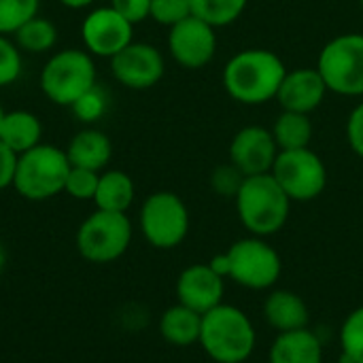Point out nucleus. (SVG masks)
<instances>
[{"label": "nucleus", "instance_id": "obj_1", "mask_svg": "<svg viewBox=\"0 0 363 363\" xmlns=\"http://www.w3.org/2000/svg\"><path fill=\"white\" fill-rule=\"evenodd\" d=\"M287 74L285 62L270 49H242L230 57L221 81L228 96L240 104L257 106L277 100Z\"/></svg>", "mask_w": 363, "mask_h": 363}, {"label": "nucleus", "instance_id": "obj_2", "mask_svg": "<svg viewBox=\"0 0 363 363\" xmlns=\"http://www.w3.org/2000/svg\"><path fill=\"white\" fill-rule=\"evenodd\" d=\"M198 345L215 363H245L255 351L257 332L245 311L219 304L202 315Z\"/></svg>", "mask_w": 363, "mask_h": 363}, {"label": "nucleus", "instance_id": "obj_3", "mask_svg": "<svg viewBox=\"0 0 363 363\" xmlns=\"http://www.w3.org/2000/svg\"><path fill=\"white\" fill-rule=\"evenodd\" d=\"M234 202L236 215L245 230H249L251 236L259 238L281 232L291 211L289 196L270 172L247 177Z\"/></svg>", "mask_w": 363, "mask_h": 363}, {"label": "nucleus", "instance_id": "obj_4", "mask_svg": "<svg viewBox=\"0 0 363 363\" xmlns=\"http://www.w3.org/2000/svg\"><path fill=\"white\" fill-rule=\"evenodd\" d=\"M96 62L83 49L55 51L38 74V85L45 98L57 106H72L87 89L96 85Z\"/></svg>", "mask_w": 363, "mask_h": 363}, {"label": "nucleus", "instance_id": "obj_5", "mask_svg": "<svg viewBox=\"0 0 363 363\" xmlns=\"http://www.w3.org/2000/svg\"><path fill=\"white\" fill-rule=\"evenodd\" d=\"M68 172L70 162L66 149L40 143L17 157L13 187L21 198L30 202H43L64 191Z\"/></svg>", "mask_w": 363, "mask_h": 363}, {"label": "nucleus", "instance_id": "obj_6", "mask_svg": "<svg viewBox=\"0 0 363 363\" xmlns=\"http://www.w3.org/2000/svg\"><path fill=\"white\" fill-rule=\"evenodd\" d=\"M132 221L128 213H91L77 230L74 245L83 259L91 264H111L125 255L132 242Z\"/></svg>", "mask_w": 363, "mask_h": 363}, {"label": "nucleus", "instance_id": "obj_7", "mask_svg": "<svg viewBox=\"0 0 363 363\" xmlns=\"http://www.w3.org/2000/svg\"><path fill=\"white\" fill-rule=\"evenodd\" d=\"M317 70L328 91L347 98H363V34L349 32L328 40L319 53Z\"/></svg>", "mask_w": 363, "mask_h": 363}, {"label": "nucleus", "instance_id": "obj_8", "mask_svg": "<svg viewBox=\"0 0 363 363\" xmlns=\"http://www.w3.org/2000/svg\"><path fill=\"white\" fill-rule=\"evenodd\" d=\"M138 225L151 247L170 251L179 247L189 234L187 204L172 191H155L143 202Z\"/></svg>", "mask_w": 363, "mask_h": 363}, {"label": "nucleus", "instance_id": "obj_9", "mask_svg": "<svg viewBox=\"0 0 363 363\" xmlns=\"http://www.w3.org/2000/svg\"><path fill=\"white\" fill-rule=\"evenodd\" d=\"M230 279L251 291H264L277 285L283 272L279 251L259 236L236 240L228 251Z\"/></svg>", "mask_w": 363, "mask_h": 363}, {"label": "nucleus", "instance_id": "obj_10", "mask_svg": "<svg viewBox=\"0 0 363 363\" xmlns=\"http://www.w3.org/2000/svg\"><path fill=\"white\" fill-rule=\"evenodd\" d=\"M270 174L291 202H311L328 187V168L311 147L279 151Z\"/></svg>", "mask_w": 363, "mask_h": 363}, {"label": "nucleus", "instance_id": "obj_11", "mask_svg": "<svg viewBox=\"0 0 363 363\" xmlns=\"http://www.w3.org/2000/svg\"><path fill=\"white\" fill-rule=\"evenodd\" d=\"M81 38L89 55L111 60L134 40V23L111 4L96 6L81 21Z\"/></svg>", "mask_w": 363, "mask_h": 363}, {"label": "nucleus", "instance_id": "obj_12", "mask_svg": "<svg viewBox=\"0 0 363 363\" xmlns=\"http://www.w3.org/2000/svg\"><path fill=\"white\" fill-rule=\"evenodd\" d=\"M111 72L119 85L143 91L162 81L166 72V60L155 45L132 40L125 49L111 57Z\"/></svg>", "mask_w": 363, "mask_h": 363}, {"label": "nucleus", "instance_id": "obj_13", "mask_svg": "<svg viewBox=\"0 0 363 363\" xmlns=\"http://www.w3.org/2000/svg\"><path fill=\"white\" fill-rule=\"evenodd\" d=\"M215 30L196 15L168 28V51L172 60L187 70H200L211 64L217 53Z\"/></svg>", "mask_w": 363, "mask_h": 363}, {"label": "nucleus", "instance_id": "obj_14", "mask_svg": "<svg viewBox=\"0 0 363 363\" xmlns=\"http://www.w3.org/2000/svg\"><path fill=\"white\" fill-rule=\"evenodd\" d=\"M279 155V145L268 128L247 125L238 130L230 143V162L245 174H266L272 170Z\"/></svg>", "mask_w": 363, "mask_h": 363}, {"label": "nucleus", "instance_id": "obj_15", "mask_svg": "<svg viewBox=\"0 0 363 363\" xmlns=\"http://www.w3.org/2000/svg\"><path fill=\"white\" fill-rule=\"evenodd\" d=\"M225 279L219 277L208 264H191L177 279L179 304L204 315L223 304Z\"/></svg>", "mask_w": 363, "mask_h": 363}, {"label": "nucleus", "instance_id": "obj_16", "mask_svg": "<svg viewBox=\"0 0 363 363\" xmlns=\"http://www.w3.org/2000/svg\"><path fill=\"white\" fill-rule=\"evenodd\" d=\"M328 96V85L321 77V72L315 68H296L287 70L281 89L277 94V100L283 111H294V113H304L311 115L315 113Z\"/></svg>", "mask_w": 363, "mask_h": 363}, {"label": "nucleus", "instance_id": "obj_17", "mask_svg": "<svg viewBox=\"0 0 363 363\" xmlns=\"http://www.w3.org/2000/svg\"><path fill=\"white\" fill-rule=\"evenodd\" d=\"M268 363H323V345L311 328L283 332L274 338Z\"/></svg>", "mask_w": 363, "mask_h": 363}, {"label": "nucleus", "instance_id": "obj_18", "mask_svg": "<svg viewBox=\"0 0 363 363\" xmlns=\"http://www.w3.org/2000/svg\"><path fill=\"white\" fill-rule=\"evenodd\" d=\"M264 317L272 330L283 334V332L308 328L311 311L302 300V296H298L296 291L277 289L264 302Z\"/></svg>", "mask_w": 363, "mask_h": 363}, {"label": "nucleus", "instance_id": "obj_19", "mask_svg": "<svg viewBox=\"0 0 363 363\" xmlns=\"http://www.w3.org/2000/svg\"><path fill=\"white\" fill-rule=\"evenodd\" d=\"M66 155L70 166L100 172L108 166L113 157V143L102 130L85 128L72 136V140L66 147Z\"/></svg>", "mask_w": 363, "mask_h": 363}, {"label": "nucleus", "instance_id": "obj_20", "mask_svg": "<svg viewBox=\"0 0 363 363\" xmlns=\"http://www.w3.org/2000/svg\"><path fill=\"white\" fill-rule=\"evenodd\" d=\"M43 138V123L32 111H9L4 113L2 125H0V143L6 145L17 155L34 149L40 145Z\"/></svg>", "mask_w": 363, "mask_h": 363}, {"label": "nucleus", "instance_id": "obj_21", "mask_svg": "<svg viewBox=\"0 0 363 363\" xmlns=\"http://www.w3.org/2000/svg\"><path fill=\"white\" fill-rule=\"evenodd\" d=\"M200 330H202V315L179 302L166 308L164 315L160 317V334L172 347L185 349L198 345Z\"/></svg>", "mask_w": 363, "mask_h": 363}, {"label": "nucleus", "instance_id": "obj_22", "mask_svg": "<svg viewBox=\"0 0 363 363\" xmlns=\"http://www.w3.org/2000/svg\"><path fill=\"white\" fill-rule=\"evenodd\" d=\"M136 187L128 172L123 170H104L98 179V189L94 196V204L100 211L111 213H128L134 204Z\"/></svg>", "mask_w": 363, "mask_h": 363}, {"label": "nucleus", "instance_id": "obj_23", "mask_svg": "<svg viewBox=\"0 0 363 363\" xmlns=\"http://www.w3.org/2000/svg\"><path fill=\"white\" fill-rule=\"evenodd\" d=\"M270 132H272V136H274V140L279 145V151H294V149L311 147L315 128H313L311 115L283 111L277 117Z\"/></svg>", "mask_w": 363, "mask_h": 363}, {"label": "nucleus", "instance_id": "obj_24", "mask_svg": "<svg viewBox=\"0 0 363 363\" xmlns=\"http://www.w3.org/2000/svg\"><path fill=\"white\" fill-rule=\"evenodd\" d=\"M13 40H15V45L21 51L40 55V53H47V51H51L55 47V43H57V28L47 17L36 15V17L28 19L13 34Z\"/></svg>", "mask_w": 363, "mask_h": 363}, {"label": "nucleus", "instance_id": "obj_25", "mask_svg": "<svg viewBox=\"0 0 363 363\" xmlns=\"http://www.w3.org/2000/svg\"><path fill=\"white\" fill-rule=\"evenodd\" d=\"M249 0H191V13L213 28H223L240 19Z\"/></svg>", "mask_w": 363, "mask_h": 363}, {"label": "nucleus", "instance_id": "obj_26", "mask_svg": "<svg viewBox=\"0 0 363 363\" xmlns=\"http://www.w3.org/2000/svg\"><path fill=\"white\" fill-rule=\"evenodd\" d=\"M40 0H0V34H15L28 19L36 17Z\"/></svg>", "mask_w": 363, "mask_h": 363}, {"label": "nucleus", "instance_id": "obj_27", "mask_svg": "<svg viewBox=\"0 0 363 363\" xmlns=\"http://www.w3.org/2000/svg\"><path fill=\"white\" fill-rule=\"evenodd\" d=\"M340 349L351 362L363 363V306L347 315L340 328Z\"/></svg>", "mask_w": 363, "mask_h": 363}, {"label": "nucleus", "instance_id": "obj_28", "mask_svg": "<svg viewBox=\"0 0 363 363\" xmlns=\"http://www.w3.org/2000/svg\"><path fill=\"white\" fill-rule=\"evenodd\" d=\"M106 108H108V96H106V91H104L98 83H96L91 89H87V91L70 106L72 115H74L79 121H83V123H96L98 119L104 117Z\"/></svg>", "mask_w": 363, "mask_h": 363}, {"label": "nucleus", "instance_id": "obj_29", "mask_svg": "<svg viewBox=\"0 0 363 363\" xmlns=\"http://www.w3.org/2000/svg\"><path fill=\"white\" fill-rule=\"evenodd\" d=\"M23 70L21 49L6 34H0V87L13 85Z\"/></svg>", "mask_w": 363, "mask_h": 363}, {"label": "nucleus", "instance_id": "obj_30", "mask_svg": "<svg viewBox=\"0 0 363 363\" xmlns=\"http://www.w3.org/2000/svg\"><path fill=\"white\" fill-rule=\"evenodd\" d=\"M98 179H100V172L70 166V172L66 177L64 191L70 198H74V200H81V202L91 200L94 202V196H96V189H98Z\"/></svg>", "mask_w": 363, "mask_h": 363}, {"label": "nucleus", "instance_id": "obj_31", "mask_svg": "<svg viewBox=\"0 0 363 363\" xmlns=\"http://www.w3.org/2000/svg\"><path fill=\"white\" fill-rule=\"evenodd\" d=\"M191 13V0H151V19L160 26L172 28L187 19Z\"/></svg>", "mask_w": 363, "mask_h": 363}, {"label": "nucleus", "instance_id": "obj_32", "mask_svg": "<svg viewBox=\"0 0 363 363\" xmlns=\"http://www.w3.org/2000/svg\"><path fill=\"white\" fill-rule=\"evenodd\" d=\"M245 174L232 164H221L213 170L211 174V187L217 196H223V198H236V194L240 191L242 183H245Z\"/></svg>", "mask_w": 363, "mask_h": 363}, {"label": "nucleus", "instance_id": "obj_33", "mask_svg": "<svg viewBox=\"0 0 363 363\" xmlns=\"http://www.w3.org/2000/svg\"><path fill=\"white\" fill-rule=\"evenodd\" d=\"M111 6L134 26L151 15V0H111Z\"/></svg>", "mask_w": 363, "mask_h": 363}, {"label": "nucleus", "instance_id": "obj_34", "mask_svg": "<svg viewBox=\"0 0 363 363\" xmlns=\"http://www.w3.org/2000/svg\"><path fill=\"white\" fill-rule=\"evenodd\" d=\"M347 143L351 151L363 160V100L351 111L347 119Z\"/></svg>", "mask_w": 363, "mask_h": 363}, {"label": "nucleus", "instance_id": "obj_35", "mask_svg": "<svg viewBox=\"0 0 363 363\" xmlns=\"http://www.w3.org/2000/svg\"><path fill=\"white\" fill-rule=\"evenodd\" d=\"M17 153L11 151L6 145L0 143V191L13 187L15 181V170H17Z\"/></svg>", "mask_w": 363, "mask_h": 363}, {"label": "nucleus", "instance_id": "obj_36", "mask_svg": "<svg viewBox=\"0 0 363 363\" xmlns=\"http://www.w3.org/2000/svg\"><path fill=\"white\" fill-rule=\"evenodd\" d=\"M208 266H211L219 277L230 279V259H228V253H219V255H215V257L208 262Z\"/></svg>", "mask_w": 363, "mask_h": 363}, {"label": "nucleus", "instance_id": "obj_37", "mask_svg": "<svg viewBox=\"0 0 363 363\" xmlns=\"http://www.w3.org/2000/svg\"><path fill=\"white\" fill-rule=\"evenodd\" d=\"M62 6H66V9H72V11H81V9H87V6H91L96 0H57Z\"/></svg>", "mask_w": 363, "mask_h": 363}, {"label": "nucleus", "instance_id": "obj_38", "mask_svg": "<svg viewBox=\"0 0 363 363\" xmlns=\"http://www.w3.org/2000/svg\"><path fill=\"white\" fill-rule=\"evenodd\" d=\"M4 266H6V251H4V247H2V242H0V274H2V270H4Z\"/></svg>", "mask_w": 363, "mask_h": 363}, {"label": "nucleus", "instance_id": "obj_39", "mask_svg": "<svg viewBox=\"0 0 363 363\" xmlns=\"http://www.w3.org/2000/svg\"><path fill=\"white\" fill-rule=\"evenodd\" d=\"M336 363H355V362H351L349 357H345V355H340V359H338V362H336Z\"/></svg>", "mask_w": 363, "mask_h": 363}, {"label": "nucleus", "instance_id": "obj_40", "mask_svg": "<svg viewBox=\"0 0 363 363\" xmlns=\"http://www.w3.org/2000/svg\"><path fill=\"white\" fill-rule=\"evenodd\" d=\"M4 113H6V111H4V108L0 106V125H2V119H4Z\"/></svg>", "mask_w": 363, "mask_h": 363}, {"label": "nucleus", "instance_id": "obj_41", "mask_svg": "<svg viewBox=\"0 0 363 363\" xmlns=\"http://www.w3.org/2000/svg\"><path fill=\"white\" fill-rule=\"evenodd\" d=\"M359 2H362V9H363V0H359Z\"/></svg>", "mask_w": 363, "mask_h": 363}]
</instances>
